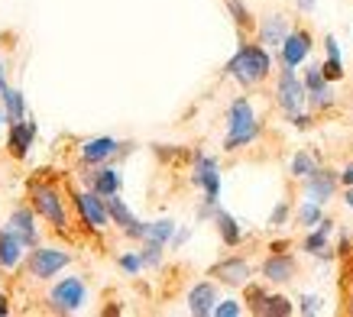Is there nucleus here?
Listing matches in <instances>:
<instances>
[{
	"instance_id": "nucleus-38",
	"label": "nucleus",
	"mask_w": 353,
	"mask_h": 317,
	"mask_svg": "<svg viewBox=\"0 0 353 317\" xmlns=\"http://www.w3.org/2000/svg\"><path fill=\"white\" fill-rule=\"evenodd\" d=\"M295 3H299L301 13H311V10H314V0H295Z\"/></svg>"
},
{
	"instance_id": "nucleus-5",
	"label": "nucleus",
	"mask_w": 353,
	"mask_h": 317,
	"mask_svg": "<svg viewBox=\"0 0 353 317\" xmlns=\"http://www.w3.org/2000/svg\"><path fill=\"white\" fill-rule=\"evenodd\" d=\"M75 207H78V214H81V221H85L91 230H104L110 223L108 198H101L97 191H81V194H75Z\"/></svg>"
},
{
	"instance_id": "nucleus-36",
	"label": "nucleus",
	"mask_w": 353,
	"mask_h": 317,
	"mask_svg": "<svg viewBox=\"0 0 353 317\" xmlns=\"http://www.w3.org/2000/svg\"><path fill=\"white\" fill-rule=\"evenodd\" d=\"M324 49H327V59H341V45H337V39H334V36H327V39H324Z\"/></svg>"
},
{
	"instance_id": "nucleus-43",
	"label": "nucleus",
	"mask_w": 353,
	"mask_h": 317,
	"mask_svg": "<svg viewBox=\"0 0 353 317\" xmlns=\"http://www.w3.org/2000/svg\"><path fill=\"white\" fill-rule=\"evenodd\" d=\"M347 311H350V314H353V295H350V307H347Z\"/></svg>"
},
{
	"instance_id": "nucleus-28",
	"label": "nucleus",
	"mask_w": 353,
	"mask_h": 317,
	"mask_svg": "<svg viewBox=\"0 0 353 317\" xmlns=\"http://www.w3.org/2000/svg\"><path fill=\"white\" fill-rule=\"evenodd\" d=\"M321 221H324V217H321V204L308 198V201L299 207V223H301V227H318Z\"/></svg>"
},
{
	"instance_id": "nucleus-23",
	"label": "nucleus",
	"mask_w": 353,
	"mask_h": 317,
	"mask_svg": "<svg viewBox=\"0 0 353 317\" xmlns=\"http://www.w3.org/2000/svg\"><path fill=\"white\" fill-rule=\"evenodd\" d=\"M172 233H175V223L172 221H156L146 227V243H159L165 246L172 240Z\"/></svg>"
},
{
	"instance_id": "nucleus-15",
	"label": "nucleus",
	"mask_w": 353,
	"mask_h": 317,
	"mask_svg": "<svg viewBox=\"0 0 353 317\" xmlns=\"http://www.w3.org/2000/svg\"><path fill=\"white\" fill-rule=\"evenodd\" d=\"M23 240H20V233L17 230H7V233H0V265L3 269H17L23 259Z\"/></svg>"
},
{
	"instance_id": "nucleus-35",
	"label": "nucleus",
	"mask_w": 353,
	"mask_h": 317,
	"mask_svg": "<svg viewBox=\"0 0 353 317\" xmlns=\"http://www.w3.org/2000/svg\"><path fill=\"white\" fill-rule=\"evenodd\" d=\"M285 217H289V204L282 201L276 207V211H272V217H269V223H272V227H282V223H285Z\"/></svg>"
},
{
	"instance_id": "nucleus-18",
	"label": "nucleus",
	"mask_w": 353,
	"mask_h": 317,
	"mask_svg": "<svg viewBox=\"0 0 353 317\" xmlns=\"http://www.w3.org/2000/svg\"><path fill=\"white\" fill-rule=\"evenodd\" d=\"M88 185L91 191H97L101 198H110L120 191V172L117 169H97L94 175H88Z\"/></svg>"
},
{
	"instance_id": "nucleus-14",
	"label": "nucleus",
	"mask_w": 353,
	"mask_h": 317,
	"mask_svg": "<svg viewBox=\"0 0 353 317\" xmlns=\"http://www.w3.org/2000/svg\"><path fill=\"white\" fill-rule=\"evenodd\" d=\"M263 275H266L269 282H276V285H285V282H292V275H295V259L285 253L269 256L266 263H263Z\"/></svg>"
},
{
	"instance_id": "nucleus-31",
	"label": "nucleus",
	"mask_w": 353,
	"mask_h": 317,
	"mask_svg": "<svg viewBox=\"0 0 353 317\" xmlns=\"http://www.w3.org/2000/svg\"><path fill=\"white\" fill-rule=\"evenodd\" d=\"M321 72H324V78H327V81H341V78H343V62H341V59H327V62L321 65Z\"/></svg>"
},
{
	"instance_id": "nucleus-39",
	"label": "nucleus",
	"mask_w": 353,
	"mask_h": 317,
	"mask_svg": "<svg viewBox=\"0 0 353 317\" xmlns=\"http://www.w3.org/2000/svg\"><path fill=\"white\" fill-rule=\"evenodd\" d=\"M185 240H188V230H182V233H175V246H182Z\"/></svg>"
},
{
	"instance_id": "nucleus-16",
	"label": "nucleus",
	"mask_w": 353,
	"mask_h": 317,
	"mask_svg": "<svg viewBox=\"0 0 353 317\" xmlns=\"http://www.w3.org/2000/svg\"><path fill=\"white\" fill-rule=\"evenodd\" d=\"M32 136H36V127L20 120V123H13L10 127V139H7V146H10V156L13 158H23L26 156V149L32 146Z\"/></svg>"
},
{
	"instance_id": "nucleus-20",
	"label": "nucleus",
	"mask_w": 353,
	"mask_h": 317,
	"mask_svg": "<svg viewBox=\"0 0 353 317\" xmlns=\"http://www.w3.org/2000/svg\"><path fill=\"white\" fill-rule=\"evenodd\" d=\"M211 217H214L217 230H221V240H224L227 246H236L240 240H243V230H240V223H236L227 211H221L217 204H214V211H211Z\"/></svg>"
},
{
	"instance_id": "nucleus-26",
	"label": "nucleus",
	"mask_w": 353,
	"mask_h": 317,
	"mask_svg": "<svg viewBox=\"0 0 353 317\" xmlns=\"http://www.w3.org/2000/svg\"><path fill=\"white\" fill-rule=\"evenodd\" d=\"M292 175H295V178H308L311 172L318 169V162H314V156H311V152H305V149H301V152H295V158H292Z\"/></svg>"
},
{
	"instance_id": "nucleus-42",
	"label": "nucleus",
	"mask_w": 353,
	"mask_h": 317,
	"mask_svg": "<svg viewBox=\"0 0 353 317\" xmlns=\"http://www.w3.org/2000/svg\"><path fill=\"white\" fill-rule=\"evenodd\" d=\"M7 311H10V307H7V298L0 295V314H7Z\"/></svg>"
},
{
	"instance_id": "nucleus-6",
	"label": "nucleus",
	"mask_w": 353,
	"mask_h": 317,
	"mask_svg": "<svg viewBox=\"0 0 353 317\" xmlns=\"http://www.w3.org/2000/svg\"><path fill=\"white\" fill-rule=\"evenodd\" d=\"M192 181L198 188H204V204H217V194H221V169H217V158H211V156L194 158Z\"/></svg>"
},
{
	"instance_id": "nucleus-41",
	"label": "nucleus",
	"mask_w": 353,
	"mask_h": 317,
	"mask_svg": "<svg viewBox=\"0 0 353 317\" xmlns=\"http://www.w3.org/2000/svg\"><path fill=\"white\" fill-rule=\"evenodd\" d=\"M343 201H347V207H353V188L343 191Z\"/></svg>"
},
{
	"instance_id": "nucleus-17",
	"label": "nucleus",
	"mask_w": 353,
	"mask_h": 317,
	"mask_svg": "<svg viewBox=\"0 0 353 317\" xmlns=\"http://www.w3.org/2000/svg\"><path fill=\"white\" fill-rule=\"evenodd\" d=\"M117 149H120L117 139L101 136V139H91V143H85V146H81V158H85V162H91V165H94V162H108Z\"/></svg>"
},
{
	"instance_id": "nucleus-8",
	"label": "nucleus",
	"mask_w": 353,
	"mask_h": 317,
	"mask_svg": "<svg viewBox=\"0 0 353 317\" xmlns=\"http://www.w3.org/2000/svg\"><path fill=\"white\" fill-rule=\"evenodd\" d=\"M65 265H68V253H65V249H32L26 269H30L32 278L43 282V278H52Z\"/></svg>"
},
{
	"instance_id": "nucleus-1",
	"label": "nucleus",
	"mask_w": 353,
	"mask_h": 317,
	"mask_svg": "<svg viewBox=\"0 0 353 317\" xmlns=\"http://www.w3.org/2000/svg\"><path fill=\"white\" fill-rule=\"evenodd\" d=\"M269 72H272V55H269V49L263 43L240 45L236 55L227 62V74L236 78L243 88H253V85H259V81H266Z\"/></svg>"
},
{
	"instance_id": "nucleus-21",
	"label": "nucleus",
	"mask_w": 353,
	"mask_h": 317,
	"mask_svg": "<svg viewBox=\"0 0 353 317\" xmlns=\"http://www.w3.org/2000/svg\"><path fill=\"white\" fill-rule=\"evenodd\" d=\"M10 227L17 233H20V240L26 246H32L36 243V227H32V214H30V207H17L13 211V217H10Z\"/></svg>"
},
{
	"instance_id": "nucleus-19",
	"label": "nucleus",
	"mask_w": 353,
	"mask_h": 317,
	"mask_svg": "<svg viewBox=\"0 0 353 317\" xmlns=\"http://www.w3.org/2000/svg\"><path fill=\"white\" fill-rule=\"evenodd\" d=\"M334 223L331 221H321L318 227H311L308 240H305V253L311 256H324V259H331V249H327V233H331Z\"/></svg>"
},
{
	"instance_id": "nucleus-33",
	"label": "nucleus",
	"mask_w": 353,
	"mask_h": 317,
	"mask_svg": "<svg viewBox=\"0 0 353 317\" xmlns=\"http://www.w3.org/2000/svg\"><path fill=\"white\" fill-rule=\"evenodd\" d=\"M143 263H146V265H159L162 263V246L159 243H146V249H143Z\"/></svg>"
},
{
	"instance_id": "nucleus-12",
	"label": "nucleus",
	"mask_w": 353,
	"mask_h": 317,
	"mask_svg": "<svg viewBox=\"0 0 353 317\" xmlns=\"http://www.w3.org/2000/svg\"><path fill=\"white\" fill-rule=\"evenodd\" d=\"M289 20L282 17V13H269L266 20L259 23V43L266 45V49H279V45L285 43V36H289Z\"/></svg>"
},
{
	"instance_id": "nucleus-30",
	"label": "nucleus",
	"mask_w": 353,
	"mask_h": 317,
	"mask_svg": "<svg viewBox=\"0 0 353 317\" xmlns=\"http://www.w3.org/2000/svg\"><path fill=\"white\" fill-rule=\"evenodd\" d=\"M143 253H123L120 256V269H123V272H130V275H137L139 269H143Z\"/></svg>"
},
{
	"instance_id": "nucleus-3",
	"label": "nucleus",
	"mask_w": 353,
	"mask_h": 317,
	"mask_svg": "<svg viewBox=\"0 0 353 317\" xmlns=\"http://www.w3.org/2000/svg\"><path fill=\"white\" fill-rule=\"evenodd\" d=\"M276 101H279V107L285 110V116H295L305 110V104H308V88H305V81L295 74V68H282L279 85H276Z\"/></svg>"
},
{
	"instance_id": "nucleus-11",
	"label": "nucleus",
	"mask_w": 353,
	"mask_h": 317,
	"mask_svg": "<svg viewBox=\"0 0 353 317\" xmlns=\"http://www.w3.org/2000/svg\"><path fill=\"white\" fill-rule=\"evenodd\" d=\"M211 275L221 278L224 285H250V263L240 256H227L217 265H211Z\"/></svg>"
},
{
	"instance_id": "nucleus-27",
	"label": "nucleus",
	"mask_w": 353,
	"mask_h": 317,
	"mask_svg": "<svg viewBox=\"0 0 353 317\" xmlns=\"http://www.w3.org/2000/svg\"><path fill=\"white\" fill-rule=\"evenodd\" d=\"M3 104H7V120H10V123L26 120V116H23V94L20 91H10V88H7V91H3Z\"/></svg>"
},
{
	"instance_id": "nucleus-24",
	"label": "nucleus",
	"mask_w": 353,
	"mask_h": 317,
	"mask_svg": "<svg viewBox=\"0 0 353 317\" xmlns=\"http://www.w3.org/2000/svg\"><path fill=\"white\" fill-rule=\"evenodd\" d=\"M295 307H292L289 298H282V295H269L266 298V305H263V311L259 314H266V317H289Z\"/></svg>"
},
{
	"instance_id": "nucleus-25",
	"label": "nucleus",
	"mask_w": 353,
	"mask_h": 317,
	"mask_svg": "<svg viewBox=\"0 0 353 317\" xmlns=\"http://www.w3.org/2000/svg\"><path fill=\"white\" fill-rule=\"evenodd\" d=\"M308 107L311 110H327V107H334V88L331 81L321 88H314V91H308Z\"/></svg>"
},
{
	"instance_id": "nucleus-2",
	"label": "nucleus",
	"mask_w": 353,
	"mask_h": 317,
	"mask_svg": "<svg viewBox=\"0 0 353 317\" xmlns=\"http://www.w3.org/2000/svg\"><path fill=\"white\" fill-rule=\"evenodd\" d=\"M259 136V120H256V110L246 97H236L230 110H227V139H224V149L227 152H236V149L250 146L253 139Z\"/></svg>"
},
{
	"instance_id": "nucleus-13",
	"label": "nucleus",
	"mask_w": 353,
	"mask_h": 317,
	"mask_svg": "<svg viewBox=\"0 0 353 317\" xmlns=\"http://www.w3.org/2000/svg\"><path fill=\"white\" fill-rule=\"evenodd\" d=\"M214 307H217V288L211 285V282H198V285L188 292V311H192L194 317L214 314Z\"/></svg>"
},
{
	"instance_id": "nucleus-37",
	"label": "nucleus",
	"mask_w": 353,
	"mask_h": 317,
	"mask_svg": "<svg viewBox=\"0 0 353 317\" xmlns=\"http://www.w3.org/2000/svg\"><path fill=\"white\" fill-rule=\"evenodd\" d=\"M341 181H343V185H347V188H353V162H350V165H347V169L341 172Z\"/></svg>"
},
{
	"instance_id": "nucleus-32",
	"label": "nucleus",
	"mask_w": 353,
	"mask_h": 317,
	"mask_svg": "<svg viewBox=\"0 0 353 317\" xmlns=\"http://www.w3.org/2000/svg\"><path fill=\"white\" fill-rule=\"evenodd\" d=\"M236 314H243V305H240V301H217L214 317H236Z\"/></svg>"
},
{
	"instance_id": "nucleus-10",
	"label": "nucleus",
	"mask_w": 353,
	"mask_h": 317,
	"mask_svg": "<svg viewBox=\"0 0 353 317\" xmlns=\"http://www.w3.org/2000/svg\"><path fill=\"white\" fill-rule=\"evenodd\" d=\"M337 175L334 172H327V169H314L305 178V194H308L311 201H318V204H327L334 198V191H337Z\"/></svg>"
},
{
	"instance_id": "nucleus-7",
	"label": "nucleus",
	"mask_w": 353,
	"mask_h": 317,
	"mask_svg": "<svg viewBox=\"0 0 353 317\" xmlns=\"http://www.w3.org/2000/svg\"><path fill=\"white\" fill-rule=\"evenodd\" d=\"M85 298H88L85 282H81L78 275H72V278H62V282L52 288L49 301H52V307H59V311H65V314H72V311H78V307L85 305Z\"/></svg>"
},
{
	"instance_id": "nucleus-29",
	"label": "nucleus",
	"mask_w": 353,
	"mask_h": 317,
	"mask_svg": "<svg viewBox=\"0 0 353 317\" xmlns=\"http://www.w3.org/2000/svg\"><path fill=\"white\" fill-rule=\"evenodd\" d=\"M227 10H230V17L236 20V26H243V30L253 26V17H250V10H246L240 0H227Z\"/></svg>"
},
{
	"instance_id": "nucleus-40",
	"label": "nucleus",
	"mask_w": 353,
	"mask_h": 317,
	"mask_svg": "<svg viewBox=\"0 0 353 317\" xmlns=\"http://www.w3.org/2000/svg\"><path fill=\"white\" fill-rule=\"evenodd\" d=\"M0 91H7V74H3V62H0Z\"/></svg>"
},
{
	"instance_id": "nucleus-9",
	"label": "nucleus",
	"mask_w": 353,
	"mask_h": 317,
	"mask_svg": "<svg viewBox=\"0 0 353 317\" xmlns=\"http://www.w3.org/2000/svg\"><path fill=\"white\" fill-rule=\"evenodd\" d=\"M311 52V36L308 30H292L285 36V43L279 45V59H282V68H299Z\"/></svg>"
},
{
	"instance_id": "nucleus-34",
	"label": "nucleus",
	"mask_w": 353,
	"mask_h": 317,
	"mask_svg": "<svg viewBox=\"0 0 353 317\" xmlns=\"http://www.w3.org/2000/svg\"><path fill=\"white\" fill-rule=\"evenodd\" d=\"M301 314H318L321 311V298H314V295H305L301 298V307H299Z\"/></svg>"
},
{
	"instance_id": "nucleus-4",
	"label": "nucleus",
	"mask_w": 353,
	"mask_h": 317,
	"mask_svg": "<svg viewBox=\"0 0 353 317\" xmlns=\"http://www.w3.org/2000/svg\"><path fill=\"white\" fill-rule=\"evenodd\" d=\"M30 201L32 207L43 214L49 223H55L59 230H68V217H65V204L59 198V191L49 188V185H32L30 188Z\"/></svg>"
},
{
	"instance_id": "nucleus-22",
	"label": "nucleus",
	"mask_w": 353,
	"mask_h": 317,
	"mask_svg": "<svg viewBox=\"0 0 353 317\" xmlns=\"http://www.w3.org/2000/svg\"><path fill=\"white\" fill-rule=\"evenodd\" d=\"M108 214H110V221L117 223L120 230H127L130 223L137 221V217L130 214V207H127V204H123V201H120L117 194H110V198H108Z\"/></svg>"
}]
</instances>
